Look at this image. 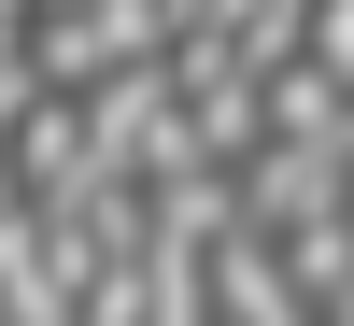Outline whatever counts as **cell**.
<instances>
[{"label": "cell", "instance_id": "cell-1", "mask_svg": "<svg viewBox=\"0 0 354 326\" xmlns=\"http://www.w3.org/2000/svg\"><path fill=\"white\" fill-rule=\"evenodd\" d=\"M298 57H312V71L354 100V0H312V43H298Z\"/></svg>", "mask_w": 354, "mask_h": 326}]
</instances>
